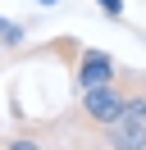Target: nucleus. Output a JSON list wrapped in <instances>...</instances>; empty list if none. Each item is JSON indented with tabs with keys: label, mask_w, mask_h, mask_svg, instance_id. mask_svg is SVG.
<instances>
[{
	"label": "nucleus",
	"mask_w": 146,
	"mask_h": 150,
	"mask_svg": "<svg viewBox=\"0 0 146 150\" xmlns=\"http://www.w3.org/2000/svg\"><path fill=\"white\" fill-rule=\"evenodd\" d=\"M36 5H46V9H50V5H59V0H36Z\"/></svg>",
	"instance_id": "nucleus-8"
},
{
	"label": "nucleus",
	"mask_w": 146,
	"mask_h": 150,
	"mask_svg": "<svg viewBox=\"0 0 146 150\" xmlns=\"http://www.w3.org/2000/svg\"><path fill=\"white\" fill-rule=\"evenodd\" d=\"M123 118V82H105V86H87V91H78V123L82 127H96L105 132L110 123Z\"/></svg>",
	"instance_id": "nucleus-1"
},
{
	"label": "nucleus",
	"mask_w": 146,
	"mask_h": 150,
	"mask_svg": "<svg viewBox=\"0 0 146 150\" xmlns=\"http://www.w3.org/2000/svg\"><path fill=\"white\" fill-rule=\"evenodd\" d=\"M114 77H119V64H114V55H110V50L87 46V50L78 55V68H73L78 91H87V86H105V82H114Z\"/></svg>",
	"instance_id": "nucleus-2"
},
{
	"label": "nucleus",
	"mask_w": 146,
	"mask_h": 150,
	"mask_svg": "<svg viewBox=\"0 0 146 150\" xmlns=\"http://www.w3.org/2000/svg\"><path fill=\"white\" fill-rule=\"evenodd\" d=\"M5 150H46V146H41V137H32V132H9Z\"/></svg>",
	"instance_id": "nucleus-6"
},
{
	"label": "nucleus",
	"mask_w": 146,
	"mask_h": 150,
	"mask_svg": "<svg viewBox=\"0 0 146 150\" xmlns=\"http://www.w3.org/2000/svg\"><path fill=\"white\" fill-rule=\"evenodd\" d=\"M100 146L105 150H146V123L142 118H119L100 132Z\"/></svg>",
	"instance_id": "nucleus-3"
},
{
	"label": "nucleus",
	"mask_w": 146,
	"mask_h": 150,
	"mask_svg": "<svg viewBox=\"0 0 146 150\" xmlns=\"http://www.w3.org/2000/svg\"><path fill=\"white\" fill-rule=\"evenodd\" d=\"M23 46V23H14V18H0V50H18Z\"/></svg>",
	"instance_id": "nucleus-4"
},
{
	"label": "nucleus",
	"mask_w": 146,
	"mask_h": 150,
	"mask_svg": "<svg viewBox=\"0 0 146 150\" xmlns=\"http://www.w3.org/2000/svg\"><path fill=\"white\" fill-rule=\"evenodd\" d=\"M123 118H142L146 123V91H123Z\"/></svg>",
	"instance_id": "nucleus-5"
},
{
	"label": "nucleus",
	"mask_w": 146,
	"mask_h": 150,
	"mask_svg": "<svg viewBox=\"0 0 146 150\" xmlns=\"http://www.w3.org/2000/svg\"><path fill=\"white\" fill-rule=\"evenodd\" d=\"M96 5H100V14H105V18H123V0H96Z\"/></svg>",
	"instance_id": "nucleus-7"
}]
</instances>
